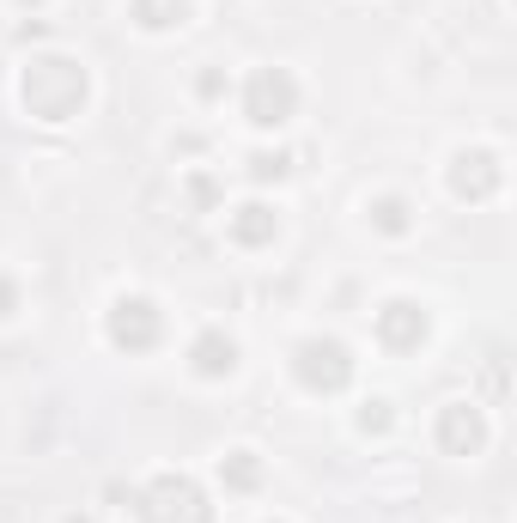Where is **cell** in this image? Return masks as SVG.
<instances>
[{"mask_svg": "<svg viewBox=\"0 0 517 523\" xmlns=\"http://www.w3.org/2000/svg\"><path fill=\"white\" fill-rule=\"evenodd\" d=\"M268 232H274V213H268V207H244L238 238H244V244H256V238H268Z\"/></svg>", "mask_w": 517, "mask_h": 523, "instance_id": "3", "label": "cell"}, {"mask_svg": "<svg viewBox=\"0 0 517 523\" xmlns=\"http://www.w3.org/2000/svg\"><path fill=\"white\" fill-rule=\"evenodd\" d=\"M13 311V286H0V317H7Z\"/></svg>", "mask_w": 517, "mask_h": 523, "instance_id": "4", "label": "cell"}, {"mask_svg": "<svg viewBox=\"0 0 517 523\" xmlns=\"http://www.w3.org/2000/svg\"><path fill=\"white\" fill-rule=\"evenodd\" d=\"M286 110H292V80H286V73H256V80H250V122H286Z\"/></svg>", "mask_w": 517, "mask_h": 523, "instance_id": "1", "label": "cell"}, {"mask_svg": "<svg viewBox=\"0 0 517 523\" xmlns=\"http://www.w3.org/2000/svg\"><path fill=\"white\" fill-rule=\"evenodd\" d=\"M232 353H238L232 341H219V335H207V341L195 347V365L207 371V378H219V371H232Z\"/></svg>", "mask_w": 517, "mask_h": 523, "instance_id": "2", "label": "cell"}]
</instances>
